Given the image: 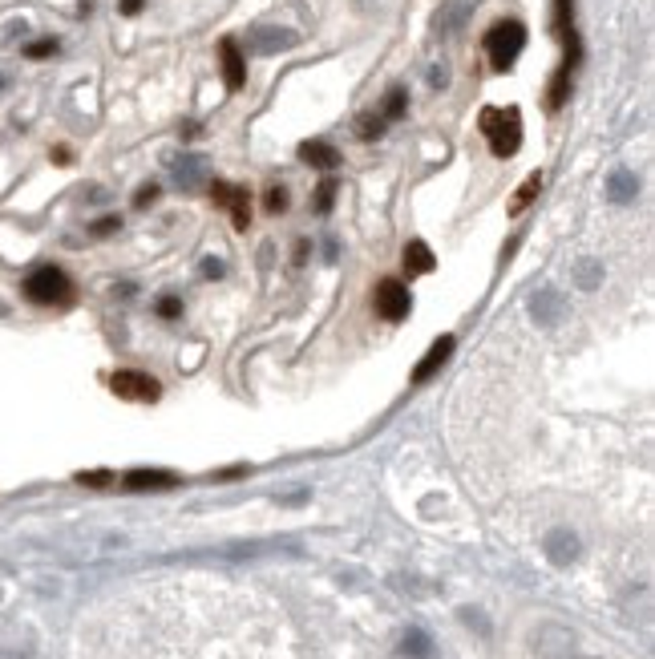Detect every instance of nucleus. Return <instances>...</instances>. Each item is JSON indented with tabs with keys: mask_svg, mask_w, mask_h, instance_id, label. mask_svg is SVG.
I'll return each mask as SVG.
<instances>
[{
	"mask_svg": "<svg viewBox=\"0 0 655 659\" xmlns=\"http://www.w3.org/2000/svg\"><path fill=\"white\" fill-rule=\"evenodd\" d=\"M546 559L555 562V567H571V562L579 559V539L566 530H550L546 534Z\"/></svg>",
	"mask_w": 655,
	"mask_h": 659,
	"instance_id": "9d476101",
	"label": "nucleus"
},
{
	"mask_svg": "<svg viewBox=\"0 0 655 659\" xmlns=\"http://www.w3.org/2000/svg\"><path fill=\"white\" fill-rule=\"evenodd\" d=\"M263 206H267V215H283V211H288V190H283V186H271V190L263 195Z\"/></svg>",
	"mask_w": 655,
	"mask_h": 659,
	"instance_id": "5701e85b",
	"label": "nucleus"
},
{
	"mask_svg": "<svg viewBox=\"0 0 655 659\" xmlns=\"http://www.w3.org/2000/svg\"><path fill=\"white\" fill-rule=\"evenodd\" d=\"M203 275H206V280H219V275H223V263H219V259H206V263H203Z\"/></svg>",
	"mask_w": 655,
	"mask_h": 659,
	"instance_id": "7c9ffc66",
	"label": "nucleus"
},
{
	"mask_svg": "<svg viewBox=\"0 0 655 659\" xmlns=\"http://www.w3.org/2000/svg\"><path fill=\"white\" fill-rule=\"evenodd\" d=\"M24 53H29V57H37V61H41V57H53V53H57V41H53V37H45V41H33V45L24 49Z\"/></svg>",
	"mask_w": 655,
	"mask_h": 659,
	"instance_id": "cd10ccee",
	"label": "nucleus"
},
{
	"mask_svg": "<svg viewBox=\"0 0 655 659\" xmlns=\"http://www.w3.org/2000/svg\"><path fill=\"white\" fill-rule=\"evenodd\" d=\"M384 126H389V121H384L381 114H365V118H360V126H356V134L365 138V142H373V138L384 134Z\"/></svg>",
	"mask_w": 655,
	"mask_h": 659,
	"instance_id": "4be33fe9",
	"label": "nucleus"
},
{
	"mask_svg": "<svg viewBox=\"0 0 655 659\" xmlns=\"http://www.w3.org/2000/svg\"><path fill=\"white\" fill-rule=\"evenodd\" d=\"M114 231H118V215H106V219H98V223L90 227V235L101 239V235H114Z\"/></svg>",
	"mask_w": 655,
	"mask_h": 659,
	"instance_id": "c85d7f7f",
	"label": "nucleus"
},
{
	"mask_svg": "<svg viewBox=\"0 0 655 659\" xmlns=\"http://www.w3.org/2000/svg\"><path fill=\"white\" fill-rule=\"evenodd\" d=\"M211 198L219 206H227L231 211V223H235V231H247L252 227V195H247L243 186H231V182H211Z\"/></svg>",
	"mask_w": 655,
	"mask_h": 659,
	"instance_id": "20e7f679",
	"label": "nucleus"
},
{
	"mask_svg": "<svg viewBox=\"0 0 655 659\" xmlns=\"http://www.w3.org/2000/svg\"><path fill=\"white\" fill-rule=\"evenodd\" d=\"M299 158H304L308 167H316V170H336L340 167V150L328 146V142H304L299 146Z\"/></svg>",
	"mask_w": 655,
	"mask_h": 659,
	"instance_id": "f8f14e48",
	"label": "nucleus"
},
{
	"mask_svg": "<svg viewBox=\"0 0 655 659\" xmlns=\"http://www.w3.org/2000/svg\"><path fill=\"white\" fill-rule=\"evenodd\" d=\"M24 296H29L33 303H41V308H69L77 291H73V280H69L62 267L45 263L24 280Z\"/></svg>",
	"mask_w": 655,
	"mask_h": 659,
	"instance_id": "f03ea898",
	"label": "nucleus"
},
{
	"mask_svg": "<svg viewBox=\"0 0 655 659\" xmlns=\"http://www.w3.org/2000/svg\"><path fill=\"white\" fill-rule=\"evenodd\" d=\"M122 13L126 16H138V13H142V0H122Z\"/></svg>",
	"mask_w": 655,
	"mask_h": 659,
	"instance_id": "2f4dec72",
	"label": "nucleus"
},
{
	"mask_svg": "<svg viewBox=\"0 0 655 659\" xmlns=\"http://www.w3.org/2000/svg\"><path fill=\"white\" fill-rule=\"evenodd\" d=\"M198 175H203V162H198V158H183V162H178V182H183V186H195Z\"/></svg>",
	"mask_w": 655,
	"mask_h": 659,
	"instance_id": "393cba45",
	"label": "nucleus"
},
{
	"mask_svg": "<svg viewBox=\"0 0 655 659\" xmlns=\"http://www.w3.org/2000/svg\"><path fill=\"white\" fill-rule=\"evenodd\" d=\"M566 98H571V65H558L546 90V110H563Z\"/></svg>",
	"mask_w": 655,
	"mask_h": 659,
	"instance_id": "2eb2a0df",
	"label": "nucleus"
},
{
	"mask_svg": "<svg viewBox=\"0 0 655 659\" xmlns=\"http://www.w3.org/2000/svg\"><path fill=\"white\" fill-rule=\"evenodd\" d=\"M130 490H166V485H175V473H162V470H138L126 478Z\"/></svg>",
	"mask_w": 655,
	"mask_h": 659,
	"instance_id": "a211bd4d",
	"label": "nucleus"
},
{
	"mask_svg": "<svg viewBox=\"0 0 655 659\" xmlns=\"http://www.w3.org/2000/svg\"><path fill=\"white\" fill-rule=\"evenodd\" d=\"M481 134L489 138L494 158H514V154H518V146H522V114L514 106L481 110Z\"/></svg>",
	"mask_w": 655,
	"mask_h": 659,
	"instance_id": "f257e3e1",
	"label": "nucleus"
},
{
	"mask_svg": "<svg viewBox=\"0 0 655 659\" xmlns=\"http://www.w3.org/2000/svg\"><path fill=\"white\" fill-rule=\"evenodd\" d=\"M404 652H409L413 659H429V639H425V631H409V639H404Z\"/></svg>",
	"mask_w": 655,
	"mask_h": 659,
	"instance_id": "b1692460",
	"label": "nucleus"
},
{
	"mask_svg": "<svg viewBox=\"0 0 655 659\" xmlns=\"http://www.w3.org/2000/svg\"><path fill=\"white\" fill-rule=\"evenodd\" d=\"M433 267H437L433 251H429L421 239H413L409 247H404V272H409V275H429Z\"/></svg>",
	"mask_w": 655,
	"mask_h": 659,
	"instance_id": "ddd939ff",
	"label": "nucleus"
},
{
	"mask_svg": "<svg viewBox=\"0 0 655 659\" xmlns=\"http://www.w3.org/2000/svg\"><path fill=\"white\" fill-rule=\"evenodd\" d=\"M109 388H114L118 396H126V401H158V393H162L158 380H154L150 372H134V368L114 372Z\"/></svg>",
	"mask_w": 655,
	"mask_h": 659,
	"instance_id": "423d86ee",
	"label": "nucleus"
},
{
	"mask_svg": "<svg viewBox=\"0 0 655 659\" xmlns=\"http://www.w3.org/2000/svg\"><path fill=\"white\" fill-rule=\"evenodd\" d=\"M219 61H223V81H227V90H243L247 85V61H243V49H239L235 37H223L219 41Z\"/></svg>",
	"mask_w": 655,
	"mask_h": 659,
	"instance_id": "6e6552de",
	"label": "nucleus"
},
{
	"mask_svg": "<svg viewBox=\"0 0 655 659\" xmlns=\"http://www.w3.org/2000/svg\"><path fill=\"white\" fill-rule=\"evenodd\" d=\"M534 652H538L542 659H571V652H574V631L546 623V627L534 635Z\"/></svg>",
	"mask_w": 655,
	"mask_h": 659,
	"instance_id": "0eeeda50",
	"label": "nucleus"
},
{
	"mask_svg": "<svg viewBox=\"0 0 655 659\" xmlns=\"http://www.w3.org/2000/svg\"><path fill=\"white\" fill-rule=\"evenodd\" d=\"M0 90H5V77H0Z\"/></svg>",
	"mask_w": 655,
	"mask_h": 659,
	"instance_id": "f704fd0d",
	"label": "nucleus"
},
{
	"mask_svg": "<svg viewBox=\"0 0 655 659\" xmlns=\"http://www.w3.org/2000/svg\"><path fill=\"white\" fill-rule=\"evenodd\" d=\"M574 280H579L583 291H594L599 288V280H603V263H594V259H579V263H574Z\"/></svg>",
	"mask_w": 655,
	"mask_h": 659,
	"instance_id": "aec40b11",
	"label": "nucleus"
},
{
	"mask_svg": "<svg viewBox=\"0 0 655 659\" xmlns=\"http://www.w3.org/2000/svg\"><path fill=\"white\" fill-rule=\"evenodd\" d=\"M296 41L299 37L291 29H255L252 37H247V45H252L255 53H280V49H291Z\"/></svg>",
	"mask_w": 655,
	"mask_h": 659,
	"instance_id": "1a4fd4ad",
	"label": "nucleus"
},
{
	"mask_svg": "<svg viewBox=\"0 0 655 659\" xmlns=\"http://www.w3.org/2000/svg\"><path fill=\"white\" fill-rule=\"evenodd\" d=\"M555 13H550V29H555L558 41L574 37V0H555Z\"/></svg>",
	"mask_w": 655,
	"mask_h": 659,
	"instance_id": "dca6fc26",
	"label": "nucleus"
},
{
	"mask_svg": "<svg viewBox=\"0 0 655 659\" xmlns=\"http://www.w3.org/2000/svg\"><path fill=\"white\" fill-rule=\"evenodd\" d=\"M158 316H162V320H178V316H183V300L162 296V300H158Z\"/></svg>",
	"mask_w": 655,
	"mask_h": 659,
	"instance_id": "bb28decb",
	"label": "nucleus"
},
{
	"mask_svg": "<svg viewBox=\"0 0 655 659\" xmlns=\"http://www.w3.org/2000/svg\"><path fill=\"white\" fill-rule=\"evenodd\" d=\"M404 106H409V98H404V90L396 85V90H389V98H384V110H381V118L384 121H396L404 114Z\"/></svg>",
	"mask_w": 655,
	"mask_h": 659,
	"instance_id": "412c9836",
	"label": "nucleus"
},
{
	"mask_svg": "<svg viewBox=\"0 0 655 659\" xmlns=\"http://www.w3.org/2000/svg\"><path fill=\"white\" fill-rule=\"evenodd\" d=\"M154 198H158V186H154V182H150V186H142V190H138V195H134V206H150Z\"/></svg>",
	"mask_w": 655,
	"mask_h": 659,
	"instance_id": "c756f323",
	"label": "nucleus"
},
{
	"mask_svg": "<svg viewBox=\"0 0 655 659\" xmlns=\"http://www.w3.org/2000/svg\"><path fill=\"white\" fill-rule=\"evenodd\" d=\"M332 198H336V178H324L320 182V195H316V211L328 215V211H332Z\"/></svg>",
	"mask_w": 655,
	"mask_h": 659,
	"instance_id": "a878e982",
	"label": "nucleus"
},
{
	"mask_svg": "<svg viewBox=\"0 0 655 659\" xmlns=\"http://www.w3.org/2000/svg\"><path fill=\"white\" fill-rule=\"evenodd\" d=\"M522 49H526V24L522 21H498L494 29L486 33V53H489V65H494L498 73H506V69L518 61Z\"/></svg>",
	"mask_w": 655,
	"mask_h": 659,
	"instance_id": "7ed1b4c3",
	"label": "nucleus"
},
{
	"mask_svg": "<svg viewBox=\"0 0 655 659\" xmlns=\"http://www.w3.org/2000/svg\"><path fill=\"white\" fill-rule=\"evenodd\" d=\"M538 190H542V170H534V175H526V182L518 186V195L510 198V215H522L526 206L538 198Z\"/></svg>",
	"mask_w": 655,
	"mask_h": 659,
	"instance_id": "6ab92c4d",
	"label": "nucleus"
},
{
	"mask_svg": "<svg viewBox=\"0 0 655 659\" xmlns=\"http://www.w3.org/2000/svg\"><path fill=\"white\" fill-rule=\"evenodd\" d=\"M0 659H24L21 652H0Z\"/></svg>",
	"mask_w": 655,
	"mask_h": 659,
	"instance_id": "72a5a7b5",
	"label": "nucleus"
},
{
	"mask_svg": "<svg viewBox=\"0 0 655 659\" xmlns=\"http://www.w3.org/2000/svg\"><path fill=\"white\" fill-rule=\"evenodd\" d=\"M453 344H458L453 336H441V340H433V349H429L425 357H421L417 368H413V380H429V377H433V372L453 357Z\"/></svg>",
	"mask_w": 655,
	"mask_h": 659,
	"instance_id": "9b49d317",
	"label": "nucleus"
},
{
	"mask_svg": "<svg viewBox=\"0 0 655 659\" xmlns=\"http://www.w3.org/2000/svg\"><path fill=\"white\" fill-rule=\"evenodd\" d=\"M530 308H534V320H542V324H555V320H558V311H563V300H558V291L542 288L538 296L530 300Z\"/></svg>",
	"mask_w": 655,
	"mask_h": 659,
	"instance_id": "f3484780",
	"label": "nucleus"
},
{
	"mask_svg": "<svg viewBox=\"0 0 655 659\" xmlns=\"http://www.w3.org/2000/svg\"><path fill=\"white\" fill-rule=\"evenodd\" d=\"M640 195V178L631 175V170H615V175H611V182H607V198L611 203H631V198Z\"/></svg>",
	"mask_w": 655,
	"mask_h": 659,
	"instance_id": "4468645a",
	"label": "nucleus"
},
{
	"mask_svg": "<svg viewBox=\"0 0 655 659\" xmlns=\"http://www.w3.org/2000/svg\"><path fill=\"white\" fill-rule=\"evenodd\" d=\"M373 303H376V311H381L384 320H393V324L413 311V296H409V288H404L401 280H381L376 283Z\"/></svg>",
	"mask_w": 655,
	"mask_h": 659,
	"instance_id": "39448f33",
	"label": "nucleus"
},
{
	"mask_svg": "<svg viewBox=\"0 0 655 659\" xmlns=\"http://www.w3.org/2000/svg\"><path fill=\"white\" fill-rule=\"evenodd\" d=\"M53 162H62V167L69 162V150H65V146H57V150H53Z\"/></svg>",
	"mask_w": 655,
	"mask_h": 659,
	"instance_id": "473e14b6",
	"label": "nucleus"
}]
</instances>
